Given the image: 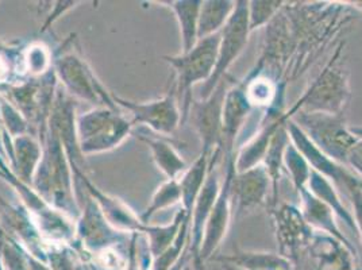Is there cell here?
<instances>
[{
	"label": "cell",
	"instance_id": "6da1fadb",
	"mask_svg": "<svg viewBox=\"0 0 362 270\" xmlns=\"http://www.w3.org/2000/svg\"><path fill=\"white\" fill-rule=\"evenodd\" d=\"M74 169L59 134L47 126L42 141V158L31 182L33 189L49 206L77 222L81 215L74 189Z\"/></svg>",
	"mask_w": 362,
	"mask_h": 270
},
{
	"label": "cell",
	"instance_id": "7a4b0ae2",
	"mask_svg": "<svg viewBox=\"0 0 362 270\" xmlns=\"http://www.w3.org/2000/svg\"><path fill=\"white\" fill-rule=\"evenodd\" d=\"M219 47V34L199 40L187 53L175 56H164V60L172 66L176 76L173 92L180 105L182 123L188 118V112L192 105V90L200 87L211 77L216 65Z\"/></svg>",
	"mask_w": 362,
	"mask_h": 270
},
{
	"label": "cell",
	"instance_id": "3957f363",
	"mask_svg": "<svg viewBox=\"0 0 362 270\" xmlns=\"http://www.w3.org/2000/svg\"><path fill=\"white\" fill-rule=\"evenodd\" d=\"M133 123L118 108L93 107L76 118L78 151L86 155L112 151L133 133Z\"/></svg>",
	"mask_w": 362,
	"mask_h": 270
},
{
	"label": "cell",
	"instance_id": "277c9868",
	"mask_svg": "<svg viewBox=\"0 0 362 270\" xmlns=\"http://www.w3.org/2000/svg\"><path fill=\"white\" fill-rule=\"evenodd\" d=\"M53 69L61 88L74 100L93 107L119 108L112 99V92L98 78L90 64L76 50H62L53 61Z\"/></svg>",
	"mask_w": 362,
	"mask_h": 270
},
{
	"label": "cell",
	"instance_id": "5b68a950",
	"mask_svg": "<svg viewBox=\"0 0 362 270\" xmlns=\"http://www.w3.org/2000/svg\"><path fill=\"white\" fill-rule=\"evenodd\" d=\"M292 120L300 127L307 138L338 164L346 166L349 151L358 136L347 126L345 115H332L322 112H305L293 105Z\"/></svg>",
	"mask_w": 362,
	"mask_h": 270
},
{
	"label": "cell",
	"instance_id": "8992f818",
	"mask_svg": "<svg viewBox=\"0 0 362 270\" xmlns=\"http://www.w3.org/2000/svg\"><path fill=\"white\" fill-rule=\"evenodd\" d=\"M341 49L304 90L296 105L305 112H322L332 115H345L350 103L351 92L346 69L338 62Z\"/></svg>",
	"mask_w": 362,
	"mask_h": 270
},
{
	"label": "cell",
	"instance_id": "52a82bcc",
	"mask_svg": "<svg viewBox=\"0 0 362 270\" xmlns=\"http://www.w3.org/2000/svg\"><path fill=\"white\" fill-rule=\"evenodd\" d=\"M247 3L246 0H237L234 13L227 20L225 28L219 33V47L216 65L209 81L199 87L197 99L203 100L211 96L214 90L219 86V83L226 77L231 65L238 60L242 52L249 42V37L252 34L249 26V14H247Z\"/></svg>",
	"mask_w": 362,
	"mask_h": 270
},
{
	"label": "cell",
	"instance_id": "ba28073f",
	"mask_svg": "<svg viewBox=\"0 0 362 270\" xmlns=\"http://www.w3.org/2000/svg\"><path fill=\"white\" fill-rule=\"evenodd\" d=\"M233 81L226 76L219 86L214 90L211 96L199 100L194 99L188 112L187 120H191L200 143L202 154L212 157L214 154H222V117H223V102L227 90Z\"/></svg>",
	"mask_w": 362,
	"mask_h": 270
},
{
	"label": "cell",
	"instance_id": "9c48e42d",
	"mask_svg": "<svg viewBox=\"0 0 362 270\" xmlns=\"http://www.w3.org/2000/svg\"><path fill=\"white\" fill-rule=\"evenodd\" d=\"M112 99L121 110L130 114L133 126H145L154 134H173L182 124L180 105L173 90L151 102H133L114 93Z\"/></svg>",
	"mask_w": 362,
	"mask_h": 270
},
{
	"label": "cell",
	"instance_id": "30bf717a",
	"mask_svg": "<svg viewBox=\"0 0 362 270\" xmlns=\"http://www.w3.org/2000/svg\"><path fill=\"white\" fill-rule=\"evenodd\" d=\"M271 215L279 254L296 265L300 255L308 249L315 230L307 223L300 207L296 204H277L272 207Z\"/></svg>",
	"mask_w": 362,
	"mask_h": 270
},
{
	"label": "cell",
	"instance_id": "8fae6325",
	"mask_svg": "<svg viewBox=\"0 0 362 270\" xmlns=\"http://www.w3.org/2000/svg\"><path fill=\"white\" fill-rule=\"evenodd\" d=\"M235 173V155L225 161V175L222 177L221 191L212 207L211 213L204 227L203 240L199 252V261L204 266L206 262L211 261L212 257L226 238L228 228L233 219V203H231V180Z\"/></svg>",
	"mask_w": 362,
	"mask_h": 270
},
{
	"label": "cell",
	"instance_id": "7c38bea8",
	"mask_svg": "<svg viewBox=\"0 0 362 270\" xmlns=\"http://www.w3.org/2000/svg\"><path fill=\"white\" fill-rule=\"evenodd\" d=\"M288 134L291 142L302 153L311 169L330 181L341 195L346 196L351 188L362 185V179L356 176L347 166L338 164L319 151L292 119L288 122Z\"/></svg>",
	"mask_w": 362,
	"mask_h": 270
},
{
	"label": "cell",
	"instance_id": "4fadbf2b",
	"mask_svg": "<svg viewBox=\"0 0 362 270\" xmlns=\"http://www.w3.org/2000/svg\"><path fill=\"white\" fill-rule=\"evenodd\" d=\"M272 195L269 176L262 165L237 172L231 180L233 216L241 219L268 203Z\"/></svg>",
	"mask_w": 362,
	"mask_h": 270
},
{
	"label": "cell",
	"instance_id": "5bb4252c",
	"mask_svg": "<svg viewBox=\"0 0 362 270\" xmlns=\"http://www.w3.org/2000/svg\"><path fill=\"white\" fill-rule=\"evenodd\" d=\"M222 179L219 176V166L214 165L210 168L209 177L206 184L197 197V203L192 209L191 216H189V262L195 270H204V266L199 261V252L203 240V233L204 227L209 221V216L211 213L212 207L216 201V197L221 191Z\"/></svg>",
	"mask_w": 362,
	"mask_h": 270
},
{
	"label": "cell",
	"instance_id": "9a60e30c",
	"mask_svg": "<svg viewBox=\"0 0 362 270\" xmlns=\"http://www.w3.org/2000/svg\"><path fill=\"white\" fill-rule=\"evenodd\" d=\"M74 176L76 180L80 181L86 192L96 201L98 207L102 211L107 222L112 225L115 230L124 233V234H142L145 225L141 222L139 216L130 207H127L121 199L114 196L107 195L102 192L92 181L87 177L83 169L72 166Z\"/></svg>",
	"mask_w": 362,
	"mask_h": 270
},
{
	"label": "cell",
	"instance_id": "2e32d148",
	"mask_svg": "<svg viewBox=\"0 0 362 270\" xmlns=\"http://www.w3.org/2000/svg\"><path fill=\"white\" fill-rule=\"evenodd\" d=\"M253 107L250 105L242 81H233L223 102L222 117V154L225 161L235 155V142Z\"/></svg>",
	"mask_w": 362,
	"mask_h": 270
},
{
	"label": "cell",
	"instance_id": "e0dca14e",
	"mask_svg": "<svg viewBox=\"0 0 362 270\" xmlns=\"http://www.w3.org/2000/svg\"><path fill=\"white\" fill-rule=\"evenodd\" d=\"M1 146L7 163L19 180L31 185L37 168L42 158V143L33 134L11 138L3 130Z\"/></svg>",
	"mask_w": 362,
	"mask_h": 270
},
{
	"label": "cell",
	"instance_id": "ac0fdd59",
	"mask_svg": "<svg viewBox=\"0 0 362 270\" xmlns=\"http://www.w3.org/2000/svg\"><path fill=\"white\" fill-rule=\"evenodd\" d=\"M307 252L317 270H357V250L327 234L315 231Z\"/></svg>",
	"mask_w": 362,
	"mask_h": 270
},
{
	"label": "cell",
	"instance_id": "d6986e66",
	"mask_svg": "<svg viewBox=\"0 0 362 270\" xmlns=\"http://www.w3.org/2000/svg\"><path fill=\"white\" fill-rule=\"evenodd\" d=\"M298 196L300 200L299 207H300L303 216L308 225H311L317 233L327 234L332 238L345 243L347 247L357 250L356 246L347 240L344 231L339 228V225L337 223L335 213L325 203H322L308 189Z\"/></svg>",
	"mask_w": 362,
	"mask_h": 270
},
{
	"label": "cell",
	"instance_id": "ffe728a7",
	"mask_svg": "<svg viewBox=\"0 0 362 270\" xmlns=\"http://www.w3.org/2000/svg\"><path fill=\"white\" fill-rule=\"evenodd\" d=\"M211 261L238 270H296L295 264L279 253L234 249L231 254L214 255Z\"/></svg>",
	"mask_w": 362,
	"mask_h": 270
},
{
	"label": "cell",
	"instance_id": "44dd1931",
	"mask_svg": "<svg viewBox=\"0 0 362 270\" xmlns=\"http://www.w3.org/2000/svg\"><path fill=\"white\" fill-rule=\"evenodd\" d=\"M136 138L149 148L154 164L168 180H177L187 170L188 166L180 153L164 138L149 134H138Z\"/></svg>",
	"mask_w": 362,
	"mask_h": 270
},
{
	"label": "cell",
	"instance_id": "7402d4cb",
	"mask_svg": "<svg viewBox=\"0 0 362 270\" xmlns=\"http://www.w3.org/2000/svg\"><path fill=\"white\" fill-rule=\"evenodd\" d=\"M211 157L206 154H199L194 164L187 168V170L179 177L181 189V209L185 211L188 218L191 216L192 209L197 203L206 180L210 173Z\"/></svg>",
	"mask_w": 362,
	"mask_h": 270
},
{
	"label": "cell",
	"instance_id": "603a6c76",
	"mask_svg": "<svg viewBox=\"0 0 362 270\" xmlns=\"http://www.w3.org/2000/svg\"><path fill=\"white\" fill-rule=\"evenodd\" d=\"M168 4L170 11L177 20L180 31V53L189 52L199 41V13L202 0H176V1H161Z\"/></svg>",
	"mask_w": 362,
	"mask_h": 270
},
{
	"label": "cell",
	"instance_id": "cb8c5ba5",
	"mask_svg": "<svg viewBox=\"0 0 362 270\" xmlns=\"http://www.w3.org/2000/svg\"><path fill=\"white\" fill-rule=\"evenodd\" d=\"M291 120V119H289ZM288 120V122H289ZM288 122L284 123L272 138L269 148L265 153L261 165L265 168L272 184V207L277 206L279 199V184L281 180V172L284 169V153L289 143V134H288Z\"/></svg>",
	"mask_w": 362,
	"mask_h": 270
},
{
	"label": "cell",
	"instance_id": "d4e9b609",
	"mask_svg": "<svg viewBox=\"0 0 362 270\" xmlns=\"http://www.w3.org/2000/svg\"><path fill=\"white\" fill-rule=\"evenodd\" d=\"M308 191L322 203H325L335 213V216L346 225L347 228H350L353 233L357 234V227H356L353 212L344 204L342 195L330 181L313 170L310 182H308Z\"/></svg>",
	"mask_w": 362,
	"mask_h": 270
},
{
	"label": "cell",
	"instance_id": "484cf974",
	"mask_svg": "<svg viewBox=\"0 0 362 270\" xmlns=\"http://www.w3.org/2000/svg\"><path fill=\"white\" fill-rule=\"evenodd\" d=\"M235 1L231 0H202L199 13V40L219 34L234 13Z\"/></svg>",
	"mask_w": 362,
	"mask_h": 270
},
{
	"label": "cell",
	"instance_id": "4316f807",
	"mask_svg": "<svg viewBox=\"0 0 362 270\" xmlns=\"http://www.w3.org/2000/svg\"><path fill=\"white\" fill-rule=\"evenodd\" d=\"M187 219H189L188 215L185 213V211L180 209L176 212L172 222L168 225H145L142 230V235L146 238L153 259L163 254L172 246V243L179 235L181 225Z\"/></svg>",
	"mask_w": 362,
	"mask_h": 270
},
{
	"label": "cell",
	"instance_id": "83f0119b",
	"mask_svg": "<svg viewBox=\"0 0 362 270\" xmlns=\"http://www.w3.org/2000/svg\"><path fill=\"white\" fill-rule=\"evenodd\" d=\"M177 203L181 204V189L177 180L164 181L153 194L151 203L145 211L139 215V219L144 225H151V218H154L158 212L168 210Z\"/></svg>",
	"mask_w": 362,
	"mask_h": 270
},
{
	"label": "cell",
	"instance_id": "f1b7e54d",
	"mask_svg": "<svg viewBox=\"0 0 362 270\" xmlns=\"http://www.w3.org/2000/svg\"><path fill=\"white\" fill-rule=\"evenodd\" d=\"M284 169L289 175L295 192L299 195L308 189V182L313 169L300 151L289 141L284 153Z\"/></svg>",
	"mask_w": 362,
	"mask_h": 270
},
{
	"label": "cell",
	"instance_id": "f546056e",
	"mask_svg": "<svg viewBox=\"0 0 362 270\" xmlns=\"http://www.w3.org/2000/svg\"><path fill=\"white\" fill-rule=\"evenodd\" d=\"M284 1L280 0H252L247 3L249 26L250 31L267 28L284 7Z\"/></svg>",
	"mask_w": 362,
	"mask_h": 270
},
{
	"label": "cell",
	"instance_id": "4dcf8cb0",
	"mask_svg": "<svg viewBox=\"0 0 362 270\" xmlns=\"http://www.w3.org/2000/svg\"><path fill=\"white\" fill-rule=\"evenodd\" d=\"M0 118H1L3 130L11 138L33 134L28 119L1 95H0Z\"/></svg>",
	"mask_w": 362,
	"mask_h": 270
},
{
	"label": "cell",
	"instance_id": "1f68e13d",
	"mask_svg": "<svg viewBox=\"0 0 362 270\" xmlns=\"http://www.w3.org/2000/svg\"><path fill=\"white\" fill-rule=\"evenodd\" d=\"M346 197L351 206V212L357 227V235L362 240V185L351 188L347 192Z\"/></svg>",
	"mask_w": 362,
	"mask_h": 270
},
{
	"label": "cell",
	"instance_id": "d6a6232c",
	"mask_svg": "<svg viewBox=\"0 0 362 270\" xmlns=\"http://www.w3.org/2000/svg\"><path fill=\"white\" fill-rule=\"evenodd\" d=\"M357 136L358 139L347 154L346 166L356 176L362 179V134Z\"/></svg>",
	"mask_w": 362,
	"mask_h": 270
},
{
	"label": "cell",
	"instance_id": "836d02e7",
	"mask_svg": "<svg viewBox=\"0 0 362 270\" xmlns=\"http://www.w3.org/2000/svg\"><path fill=\"white\" fill-rule=\"evenodd\" d=\"M77 4H80V3L78 1H57V3H53V11L46 18L44 28L41 31L44 33V31L47 30L57 19H60L61 16H64L65 13L74 10Z\"/></svg>",
	"mask_w": 362,
	"mask_h": 270
},
{
	"label": "cell",
	"instance_id": "e575fe53",
	"mask_svg": "<svg viewBox=\"0 0 362 270\" xmlns=\"http://www.w3.org/2000/svg\"><path fill=\"white\" fill-rule=\"evenodd\" d=\"M29 270H53L52 269V266L45 262V261H42V259H38V258H35L34 255H31L29 253Z\"/></svg>",
	"mask_w": 362,
	"mask_h": 270
},
{
	"label": "cell",
	"instance_id": "d590c367",
	"mask_svg": "<svg viewBox=\"0 0 362 270\" xmlns=\"http://www.w3.org/2000/svg\"><path fill=\"white\" fill-rule=\"evenodd\" d=\"M182 270H195L192 268V265H191V262H188L185 266H184V269Z\"/></svg>",
	"mask_w": 362,
	"mask_h": 270
},
{
	"label": "cell",
	"instance_id": "8d00e7d4",
	"mask_svg": "<svg viewBox=\"0 0 362 270\" xmlns=\"http://www.w3.org/2000/svg\"><path fill=\"white\" fill-rule=\"evenodd\" d=\"M353 131H354V134L356 135L362 134V129H353Z\"/></svg>",
	"mask_w": 362,
	"mask_h": 270
},
{
	"label": "cell",
	"instance_id": "74e56055",
	"mask_svg": "<svg viewBox=\"0 0 362 270\" xmlns=\"http://www.w3.org/2000/svg\"><path fill=\"white\" fill-rule=\"evenodd\" d=\"M354 6H356L357 8H361L362 10V1H356V3H354Z\"/></svg>",
	"mask_w": 362,
	"mask_h": 270
}]
</instances>
